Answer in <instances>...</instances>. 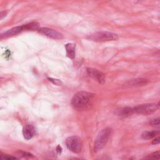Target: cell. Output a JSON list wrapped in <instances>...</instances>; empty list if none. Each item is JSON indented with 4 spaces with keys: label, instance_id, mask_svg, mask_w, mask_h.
I'll use <instances>...</instances> for the list:
<instances>
[{
    "label": "cell",
    "instance_id": "obj_1",
    "mask_svg": "<svg viewBox=\"0 0 160 160\" xmlns=\"http://www.w3.org/2000/svg\"><path fill=\"white\" fill-rule=\"evenodd\" d=\"M94 98V94L81 91L76 92L72 97L71 105L73 108L77 111L86 110L91 105Z\"/></svg>",
    "mask_w": 160,
    "mask_h": 160
},
{
    "label": "cell",
    "instance_id": "obj_2",
    "mask_svg": "<svg viewBox=\"0 0 160 160\" xmlns=\"http://www.w3.org/2000/svg\"><path fill=\"white\" fill-rule=\"evenodd\" d=\"M111 133L112 129L110 128H106L99 132L94 141V150L95 152L101 150L106 146Z\"/></svg>",
    "mask_w": 160,
    "mask_h": 160
},
{
    "label": "cell",
    "instance_id": "obj_3",
    "mask_svg": "<svg viewBox=\"0 0 160 160\" xmlns=\"http://www.w3.org/2000/svg\"><path fill=\"white\" fill-rule=\"evenodd\" d=\"M89 39L95 42H107L116 41L118 39L117 34L108 31H98L91 34Z\"/></svg>",
    "mask_w": 160,
    "mask_h": 160
},
{
    "label": "cell",
    "instance_id": "obj_4",
    "mask_svg": "<svg viewBox=\"0 0 160 160\" xmlns=\"http://www.w3.org/2000/svg\"><path fill=\"white\" fill-rule=\"evenodd\" d=\"M38 26V24L36 22H31L29 24H27L25 25L22 26H16L14 28H12L3 34H1V38H8L10 36H12L14 35H16L19 34V32L24 31V30H28V29H31L34 28H36Z\"/></svg>",
    "mask_w": 160,
    "mask_h": 160
},
{
    "label": "cell",
    "instance_id": "obj_5",
    "mask_svg": "<svg viewBox=\"0 0 160 160\" xmlns=\"http://www.w3.org/2000/svg\"><path fill=\"white\" fill-rule=\"evenodd\" d=\"M158 104L151 103V104H143L138 105L132 108L134 113L140 114H149L154 112L158 109Z\"/></svg>",
    "mask_w": 160,
    "mask_h": 160
},
{
    "label": "cell",
    "instance_id": "obj_6",
    "mask_svg": "<svg viewBox=\"0 0 160 160\" xmlns=\"http://www.w3.org/2000/svg\"><path fill=\"white\" fill-rule=\"evenodd\" d=\"M67 148L72 152L78 153L82 149V142L81 139L76 136H69L66 139Z\"/></svg>",
    "mask_w": 160,
    "mask_h": 160
},
{
    "label": "cell",
    "instance_id": "obj_7",
    "mask_svg": "<svg viewBox=\"0 0 160 160\" xmlns=\"http://www.w3.org/2000/svg\"><path fill=\"white\" fill-rule=\"evenodd\" d=\"M38 32L41 34H43L49 38L54 39H61L63 38V36L61 33L49 28H40L38 29Z\"/></svg>",
    "mask_w": 160,
    "mask_h": 160
},
{
    "label": "cell",
    "instance_id": "obj_8",
    "mask_svg": "<svg viewBox=\"0 0 160 160\" xmlns=\"http://www.w3.org/2000/svg\"><path fill=\"white\" fill-rule=\"evenodd\" d=\"M87 74L89 77L98 82L99 84H104L106 81V77L104 73L96 69L87 68Z\"/></svg>",
    "mask_w": 160,
    "mask_h": 160
},
{
    "label": "cell",
    "instance_id": "obj_9",
    "mask_svg": "<svg viewBox=\"0 0 160 160\" xmlns=\"http://www.w3.org/2000/svg\"><path fill=\"white\" fill-rule=\"evenodd\" d=\"M35 128L32 124H26L22 129L23 136L27 140L32 139L35 134Z\"/></svg>",
    "mask_w": 160,
    "mask_h": 160
},
{
    "label": "cell",
    "instance_id": "obj_10",
    "mask_svg": "<svg viewBox=\"0 0 160 160\" xmlns=\"http://www.w3.org/2000/svg\"><path fill=\"white\" fill-rule=\"evenodd\" d=\"M67 56L71 59H74L76 54V44L74 43H67L64 46Z\"/></svg>",
    "mask_w": 160,
    "mask_h": 160
},
{
    "label": "cell",
    "instance_id": "obj_11",
    "mask_svg": "<svg viewBox=\"0 0 160 160\" xmlns=\"http://www.w3.org/2000/svg\"><path fill=\"white\" fill-rule=\"evenodd\" d=\"M159 134H160V131H158V130H154L151 131H146L142 133L141 136L144 139H150L153 138H155L156 136Z\"/></svg>",
    "mask_w": 160,
    "mask_h": 160
},
{
    "label": "cell",
    "instance_id": "obj_12",
    "mask_svg": "<svg viewBox=\"0 0 160 160\" xmlns=\"http://www.w3.org/2000/svg\"><path fill=\"white\" fill-rule=\"evenodd\" d=\"M132 108H124L118 111V115L122 117H126L133 114Z\"/></svg>",
    "mask_w": 160,
    "mask_h": 160
},
{
    "label": "cell",
    "instance_id": "obj_13",
    "mask_svg": "<svg viewBox=\"0 0 160 160\" xmlns=\"http://www.w3.org/2000/svg\"><path fill=\"white\" fill-rule=\"evenodd\" d=\"M160 159V150L153 152L146 157L142 160H159Z\"/></svg>",
    "mask_w": 160,
    "mask_h": 160
},
{
    "label": "cell",
    "instance_id": "obj_14",
    "mask_svg": "<svg viewBox=\"0 0 160 160\" xmlns=\"http://www.w3.org/2000/svg\"><path fill=\"white\" fill-rule=\"evenodd\" d=\"M146 84V82H145L144 79H133V80H132L129 84L135 86V85H142V84Z\"/></svg>",
    "mask_w": 160,
    "mask_h": 160
},
{
    "label": "cell",
    "instance_id": "obj_15",
    "mask_svg": "<svg viewBox=\"0 0 160 160\" xmlns=\"http://www.w3.org/2000/svg\"><path fill=\"white\" fill-rule=\"evenodd\" d=\"M1 160H18L16 158L12 156H10V155H8V154H1Z\"/></svg>",
    "mask_w": 160,
    "mask_h": 160
},
{
    "label": "cell",
    "instance_id": "obj_16",
    "mask_svg": "<svg viewBox=\"0 0 160 160\" xmlns=\"http://www.w3.org/2000/svg\"><path fill=\"white\" fill-rule=\"evenodd\" d=\"M48 79L51 82L52 84L57 85V86H59L62 84V82L61 80L58 79H54V78H48Z\"/></svg>",
    "mask_w": 160,
    "mask_h": 160
},
{
    "label": "cell",
    "instance_id": "obj_17",
    "mask_svg": "<svg viewBox=\"0 0 160 160\" xmlns=\"http://www.w3.org/2000/svg\"><path fill=\"white\" fill-rule=\"evenodd\" d=\"M151 124L152 125H158V126H160V118H156V119H154L153 120H152L151 121Z\"/></svg>",
    "mask_w": 160,
    "mask_h": 160
},
{
    "label": "cell",
    "instance_id": "obj_18",
    "mask_svg": "<svg viewBox=\"0 0 160 160\" xmlns=\"http://www.w3.org/2000/svg\"><path fill=\"white\" fill-rule=\"evenodd\" d=\"M21 155L24 157H28V158H33L34 157V156L32 154L27 152H24V151L21 152Z\"/></svg>",
    "mask_w": 160,
    "mask_h": 160
},
{
    "label": "cell",
    "instance_id": "obj_19",
    "mask_svg": "<svg viewBox=\"0 0 160 160\" xmlns=\"http://www.w3.org/2000/svg\"><path fill=\"white\" fill-rule=\"evenodd\" d=\"M159 143H160V136L155 138L152 141V144H159Z\"/></svg>",
    "mask_w": 160,
    "mask_h": 160
},
{
    "label": "cell",
    "instance_id": "obj_20",
    "mask_svg": "<svg viewBox=\"0 0 160 160\" xmlns=\"http://www.w3.org/2000/svg\"><path fill=\"white\" fill-rule=\"evenodd\" d=\"M56 150H57V151H58V152L59 154V153H61V151H62V149H61V147L60 146H58V147H57V149H56Z\"/></svg>",
    "mask_w": 160,
    "mask_h": 160
},
{
    "label": "cell",
    "instance_id": "obj_21",
    "mask_svg": "<svg viewBox=\"0 0 160 160\" xmlns=\"http://www.w3.org/2000/svg\"><path fill=\"white\" fill-rule=\"evenodd\" d=\"M69 160H86V159H80V158H71L69 159Z\"/></svg>",
    "mask_w": 160,
    "mask_h": 160
},
{
    "label": "cell",
    "instance_id": "obj_22",
    "mask_svg": "<svg viewBox=\"0 0 160 160\" xmlns=\"http://www.w3.org/2000/svg\"><path fill=\"white\" fill-rule=\"evenodd\" d=\"M100 160H111L109 157L108 156H104L100 159Z\"/></svg>",
    "mask_w": 160,
    "mask_h": 160
},
{
    "label": "cell",
    "instance_id": "obj_23",
    "mask_svg": "<svg viewBox=\"0 0 160 160\" xmlns=\"http://www.w3.org/2000/svg\"><path fill=\"white\" fill-rule=\"evenodd\" d=\"M158 107H159V108L160 107V101H159V102H158Z\"/></svg>",
    "mask_w": 160,
    "mask_h": 160
}]
</instances>
